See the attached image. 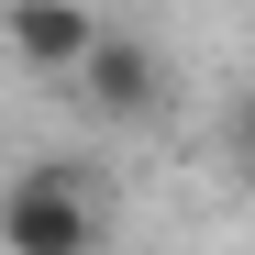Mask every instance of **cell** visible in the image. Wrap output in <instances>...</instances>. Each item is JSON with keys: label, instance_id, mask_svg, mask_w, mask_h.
I'll return each instance as SVG.
<instances>
[{"label": "cell", "instance_id": "cell-3", "mask_svg": "<svg viewBox=\"0 0 255 255\" xmlns=\"http://www.w3.org/2000/svg\"><path fill=\"white\" fill-rule=\"evenodd\" d=\"M0 45L33 78H78V56L100 45V22H89V0H11L0 11Z\"/></svg>", "mask_w": 255, "mask_h": 255}, {"label": "cell", "instance_id": "cell-1", "mask_svg": "<svg viewBox=\"0 0 255 255\" xmlns=\"http://www.w3.org/2000/svg\"><path fill=\"white\" fill-rule=\"evenodd\" d=\"M100 233H111V211L78 155H33L0 178V255H100Z\"/></svg>", "mask_w": 255, "mask_h": 255}, {"label": "cell", "instance_id": "cell-2", "mask_svg": "<svg viewBox=\"0 0 255 255\" xmlns=\"http://www.w3.org/2000/svg\"><path fill=\"white\" fill-rule=\"evenodd\" d=\"M78 100H89L100 122H155L166 111V56L144 45V33H100V45L78 56Z\"/></svg>", "mask_w": 255, "mask_h": 255}]
</instances>
